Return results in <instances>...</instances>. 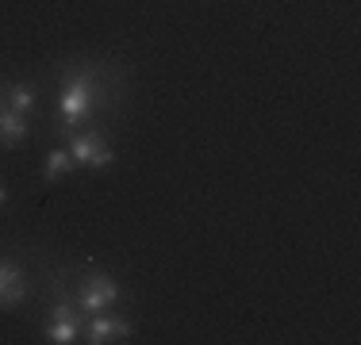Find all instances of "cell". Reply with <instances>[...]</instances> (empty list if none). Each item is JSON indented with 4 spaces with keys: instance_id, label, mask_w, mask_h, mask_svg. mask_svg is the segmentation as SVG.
<instances>
[{
    "instance_id": "cell-1",
    "label": "cell",
    "mask_w": 361,
    "mask_h": 345,
    "mask_svg": "<svg viewBox=\"0 0 361 345\" xmlns=\"http://www.w3.org/2000/svg\"><path fill=\"white\" fill-rule=\"evenodd\" d=\"M108 108V81L104 69H70L62 81V100H58V119H62V131H73L81 119H89L92 111Z\"/></svg>"
},
{
    "instance_id": "cell-2",
    "label": "cell",
    "mask_w": 361,
    "mask_h": 345,
    "mask_svg": "<svg viewBox=\"0 0 361 345\" xmlns=\"http://www.w3.org/2000/svg\"><path fill=\"white\" fill-rule=\"evenodd\" d=\"M70 158H73V165H89V169H104L111 165V146H108V138L100 134V131H85V134H73L70 138Z\"/></svg>"
},
{
    "instance_id": "cell-3",
    "label": "cell",
    "mask_w": 361,
    "mask_h": 345,
    "mask_svg": "<svg viewBox=\"0 0 361 345\" xmlns=\"http://www.w3.org/2000/svg\"><path fill=\"white\" fill-rule=\"evenodd\" d=\"M119 299V288H116V280L104 272H92V276H85L81 280V288H77V307H85V310H104L111 307Z\"/></svg>"
},
{
    "instance_id": "cell-4",
    "label": "cell",
    "mask_w": 361,
    "mask_h": 345,
    "mask_svg": "<svg viewBox=\"0 0 361 345\" xmlns=\"http://www.w3.org/2000/svg\"><path fill=\"white\" fill-rule=\"evenodd\" d=\"M127 338H131V322H127V318H104V315H97L89 326H85V341H92V345L127 341Z\"/></svg>"
},
{
    "instance_id": "cell-5",
    "label": "cell",
    "mask_w": 361,
    "mask_h": 345,
    "mask_svg": "<svg viewBox=\"0 0 361 345\" xmlns=\"http://www.w3.org/2000/svg\"><path fill=\"white\" fill-rule=\"evenodd\" d=\"M27 296V280L16 261H0V307H16Z\"/></svg>"
},
{
    "instance_id": "cell-6",
    "label": "cell",
    "mask_w": 361,
    "mask_h": 345,
    "mask_svg": "<svg viewBox=\"0 0 361 345\" xmlns=\"http://www.w3.org/2000/svg\"><path fill=\"white\" fill-rule=\"evenodd\" d=\"M47 338L54 345H70L77 341V310L70 299H62V303H54V322H50Z\"/></svg>"
},
{
    "instance_id": "cell-7",
    "label": "cell",
    "mask_w": 361,
    "mask_h": 345,
    "mask_svg": "<svg viewBox=\"0 0 361 345\" xmlns=\"http://www.w3.org/2000/svg\"><path fill=\"white\" fill-rule=\"evenodd\" d=\"M23 138H27V123H23L20 111H0V142L4 146H20Z\"/></svg>"
},
{
    "instance_id": "cell-8",
    "label": "cell",
    "mask_w": 361,
    "mask_h": 345,
    "mask_svg": "<svg viewBox=\"0 0 361 345\" xmlns=\"http://www.w3.org/2000/svg\"><path fill=\"white\" fill-rule=\"evenodd\" d=\"M73 169V158H70V150H50L47 153V165H42V172H47V180H58V177H66V172Z\"/></svg>"
},
{
    "instance_id": "cell-9",
    "label": "cell",
    "mask_w": 361,
    "mask_h": 345,
    "mask_svg": "<svg viewBox=\"0 0 361 345\" xmlns=\"http://www.w3.org/2000/svg\"><path fill=\"white\" fill-rule=\"evenodd\" d=\"M8 108L20 111V115L35 108V84H23V81L12 84V89H8Z\"/></svg>"
},
{
    "instance_id": "cell-10",
    "label": "cell",
    "mask_w": 361,
    "mask_h": 345,
    "mask_svg": "<svg viewBox=\"0 0 361 345\" xmlns=\"http://www.w3.org/2000/svg\"><path fill=\"white\" fill-rule=\"evenodd\" d=\"M4 200H8V188H4V184H0V203H4Z\"/></svg>"
}]
</instances>
